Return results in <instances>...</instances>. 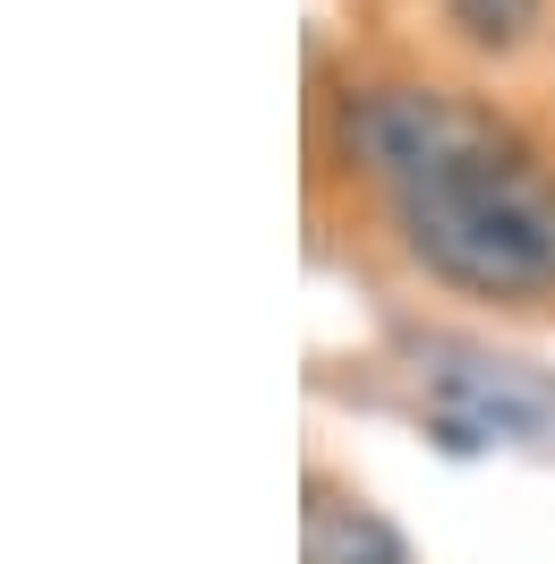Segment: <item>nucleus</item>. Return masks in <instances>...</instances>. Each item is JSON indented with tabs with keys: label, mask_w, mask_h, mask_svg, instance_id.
<instances>
[{
	"label": "nucleus",
	"mask_w": 555,
	"mask_h": 564,
	"mask_svg": "<svg viewBox=\"0 0 555 564\" xmlns=\"http://www.w3.org/2000/svg\"><path fill=\"white\" fill-rule=\"evenodd\" d=\"M350 154L384 180L402 240L461 291H555V188L479 104L436 86H384L350 104Z\"/></svg>",
	"instance_id": "nucleus-1"
},
{
	"label": "nucleus",
	"mask_w": 555,
	"mask_h": 564,
	"mask_svg": "<svg viewBox=\"0 0 555 564\" xmlns=\"http://www.w3.org/2000/svg\"><path fill=\"white\" fill-rule=\"evenodd\" d=\"M300 564H402V539L334 488H308L300 505Z\"/></svg>",
	"instance_id": "nucleus-2"
},
{
	"label": "nucleus",
	"mask_w": 555,
	"mask_h": 564,
	"mask_svg": "<svg viewBox=\"0 0 555 564\" xmlns=\"http://www.w3.org/2000/svg\"><path fill=\"white\" fill-rule=\"evenodd\" d=\"M453 18H461V35H479V43H521L530 18H538V0H453Z\"/></svg>",
	"instance_id": "nucleus-3"
}]
</instances>
